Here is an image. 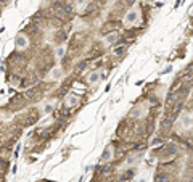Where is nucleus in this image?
Returning a JSON list of instances; mask_svg holds the SVG:
<instances>
[{"label": "nucleus", "instance_id": "obj_1", "mask_svg": "<svg viewBox=\"0 0 193 182\" xmlns=\"http://www.w3.org/2000/svg\"><path fill=\"white\" fill-rule=\"evenodd\" d=\"M16 45H18L20 49H26V47H27V40H26V37H24V36H18Z\"/></svg>", "mask_w": 193, "mask_h": 182}, {"label": "nucleus", "instance_id": "obj_2", "mask_svg": "<svg viewBox=\"0 0 193 182\" xmlns=\"http://www.w3.org/2000/svg\"><path fill=\"white\" fill-rule=\"evenodd\" d=\"M137 11H130V15H127V18H126V24H132V23L135 21V20H137Z\"/></svg>", "mask_w": 193, "mask_h": 182}, {"label": "nucleus", "instance_id": "obj_3", "mask_svg": "<svg viewBox=\"0 0 193 182\" xmlns=\"http://www.w3.org/2000/svg\"><path fill=\"white\" fill-rule=\"evenodd\" d=\"M60 76H61V69H60V68H55L53 71L50 73V76H48V77H50V79H58Z\"/></svg>", "mask_w": 193, "mask_h": 182}, {"label": "nucleus", "instance_id": "obj_4", "mask_svg": "<svg viewBox=\"0 0 193 182\" xmlns=\"http://www.w3.org/2000/svg\"><path fill=\"white\" fill-rule=\"evenodd\" d=\"M76 102H77V99H76V97H71V95H69V97H66V105L68 106H74V105H76Z\"/></svg>", "mask_w": 193, "mask_h": 182}, {"label": "nucleus", "instance_id": "obj_5", "mask_svg": "<svg viewBox=\"0 0 193 182\" xmlns=\"http://www.w3.org/2000/svg\"><path fill=\"white\" fill-rule=\"evenodd\" d=\"M116 40V34H111V36H108V42H110V44H113V42Z\"/></svg>", "mask_w": 193, "mask_h": 182}]
</instances>
